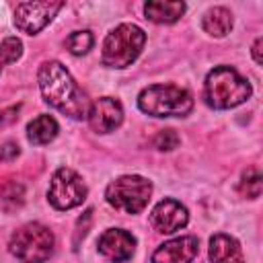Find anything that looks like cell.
Returning a JSON list of instances; mask_svg holds the SVG:
<instances>
[{"label": "cell", "mask_w": 263, "mask_h": 263, "mask_svg": "<svg viewBox=\"0 0 263 263\" xmlns=\"http://www.w3.org/2000/svg\"><path fill=\"white\" fill-rule=\"evenodd\" d=\"M64 6V2H21L14 8V25L27 35H37L41 29H45L51 18L58 14V10Z\"/></svg>", "instance_id": "8"}, {"label": "cell", "mask_w": 263, "mask_h": 263, "mask_svg": "<svg viewBox=\"0 0 263 263\" xmlns=\"http://www.w3.org/2000/svg\"><path fill=\"white\" fill-rule=\"evenodd\" d=\"M210 261L212 263H245L240 242L230 234H214L210 238Z\"/></svg>", "instance_id": "13"}, {"label": "cell", "mask_w": 263, "mask_h": 263, "mask_svg": "<svg viewBox=\"0 0 263 263\" xmlns=\"http://www.w3.org/2000/svg\"><path fill=\"white\" fill-rule=\"evenodd\" d=\"M251 82L230 66H216L208 72L203 82V99L212 109L238 107L251 97Z\"/></svg>", "instance_id": "2"}, {"label": "cell", "mask_w": 263, "mask_h": 263, "mask_svg": "<svg viewBox=\"0 0 263 263\" xmlns=\"http://www.w3.org/2000/svg\"><path fill=\"white\" fill-rule=\"evenodd\" d=\"M99 253L111 263H123L134 257L136 236L123 228H107L97 240Z\"/></svg>", "instance_id": "10"}, {"label": "cell", "mask_w": 263, "mask_h": 263, "mask_svg": "<svg viewBox=\"0 0 263 263\" xmlns=\"http://www.w3.org/2000/svg\"><path fill=\"white\" fill-rule=\"evenodd\" d=\"M179 142L181 140L175 134V129H162L154 138V148H158V150H173V148L179 146Z\"/></svg>", "instance_id": "20"}, {"label": "cell", "mask_w": 263, "mask_h": 263, "mask_svg": "<svg viewBox=\"0 0 263 263\" xmlns=\"http://www.w3.org/2000/svg\"><path fill=\"white\" fill-rule=\"evenodd\" d=\"M55 238L51 230L39 222H29L12 232L8 240L10 253L21 263H43L53 253Z\"/></svg>", "instance_id": "5"}, {"label": "cell", "mask_w": 263, "mask_h": 263, "mask_svg": "<svg viewBox=\"0 0 263 263\" xmlns=\"http://www.w3.org/2000/svg\"><path fill=\"white\" fill-rule=\"evenodd\" d=\"M58 132H60V125L51 115H39L27 123V138L31 144H37V146L49 144L58 136Z\"/></svg>", "instance_id": "16"}, {"label": "cell", "mask_w": 263, "mask_h": 263, "mask_svg": "<svg viewBox=\"0 0 263 263\" xmlns=\"http://www.w3.org/2000/svg\"><path fill=\"white\" fill-rule=\"evenodd\" d=\"M92 43H95V37H92L90 31H74V33L66 39V45H68L70 53H74V55L86 53V51L92 47Z\"/></svg>", "instance_id": "17"}, {"label": "cell", "mask_w": 263, "mask_h": 263, "mask_svg": "<svg viewBox=\"0 0 263 263\" xmlns=\"http://www.w3.org/2000/svg\"><path fill=\"white\" fill-rule=\"evenodd\" d=\"M39 90L43 95V101L58 109L62 115H68L70 119H86L90 101L82 92V88L76 84L72 74L55 60L43 62L37 72Z\"/></svg>", "instance_id": "1"}, {"label": "cell", "mask_w": 263, "mask_h": 263, "mask_svg": "<svg viewBox=\"0 0 263 263\" xmlns=\"http://www.w3.org/2000/svg\"><path fill=\"white\" fill-rule=\"evenodd\" d=\"M138 107L152 117H185L193 109V97L175 84H152L138 95Z\"/></svg>", "instance_id": "4"}, {"label": "cell", "mask_w": 263, "mask_h": 263, "mask_svg": "<svg viewBox=\"0 0 263 263\" xmlns=\"http://www.w3.org/2000/svg\"><path fill=\"white\" fill-rule=\"evenodd\" d=\"M189 222V212L187 208L173 199V197H166L162 201H158L152 212H150V224L156 232H162V234H173L181 228H185Z\"/></svg>", "instance_id": "9"}, {"label": "cell", "mask_w": 263, "mask_h": 263, "mask_svg": "<svg viewBox=\"0 0 263 263\" xmlns=\"http://www.w3.org/2000/svg\"><path fill=\"white\" fill-rule=\"evenodd\" d=\"M253 58H255V62H257V64H261V62H263V60H261V37L253 43Z\"/></svg>", "instance_id": "22"}, {"label": "cell", "mask_w": 263, "mask_h": 263, "mask_svg": "<svg viewBox=\"0 0 263 263\" xmlns=\"http://www.w3.org/2000/svg\"><path fill=\"white\" fill-rule=\"evenodd\" d=\"M240 191L247 197H253V199L259 197V193H261V175H259L257 168H251V171L245 173V177L240 181Z\"/></svg>", "instance_id": "19"}, {"label": "cell", "mask_w": 263, "mask_h": 263, "mask_svg": "<svg viewBox=\"0 0 263 263\" xmlns=\"http://www.w3.org/2000/svg\"><path fill=\"white\" fill-rule=\"evenodd\" d=\"M185 12V4L183 2H162V0H152L144 4V14L148 21L158 23V25H171L175 21H179Z\"/></svg>", "instance_id": "14"}, {"label": "cell", "mask_w": 263, "mask_h": 263, "mask_svg": "<svg viewBox=\"0 0 263 263\" xmlns=\"http://www.w3.org/2000/svg\"><path fill=\"white\" fill-rule=\"evenodd\" d=\"M199 253V240L195 236H177L162 242L152 253V263H191Z\"/></svg>", "instance_id": "12"}, {"label": "cell", "mask_w": 263, "mask_h": 263, "mask_svg": "<svg viewBox=\"0 0 263 263\" xmlns=\"http://www.w3.org/2000/svg\"><path fill=\"white\" fill-rule=\"evenodd\" d=\"M86 185L76 171L62 166L51 175L47 199L55 210H72L80 205L86 199Z\"/></svg>", "instance_id": "7"}, {"label": "cell", "mask_w": 263, "mask_h": 263, "mask_svg": "<svg viewBox=\"0 0 263 263\" xmlns=\"http://www.w3.org/2000/svg\"><path fill=\"white\" fill-rule=\"evenodd\" d=\"M152 195V183L140 175H123L111 181L105 189V199L111 208L123 214H140Z\"/></svg>", "instance_id": "6"}, {"label": "cell", "mask_w": 263, "mask_h": 263, "mask_svg": "<svg viewBox=\"0 0 263 263\" xmlns=\"http://www.w3.org/2000/svg\"><path fill=\"white\" fill-rule=\"evenodd\" d=\"M88 123L97 134H109L117 129L123 121V107L113 97H101L90 103L88 109Z\"/></svg>", "instance_id": "11"}, {"label": "cell", "mask_w": 263, "mask_h": 263, "mask_svg": "<svg viewBox=\"0 0 263 263\" xmlns=\"http://www.w3.org/2000/svg\"><path fill=\"white\" fill-rule=\"evenodd\" d=\"M144 43H146V33L138 25L121 23L111 33H107L103 41L101 62L107 68H117V70L127 68L138 60Z\"/></svg>", "instance_id": "3"}, {"label": "cell", "mask_w": 263, "mask_h": 263, "mask_svg": "<svg viewBox=\"0 0 263 263\" xmlns=\"http://www.w3.org/2000/svg\"><path fill=\"white\" fill-rule=\"evenodd\" d=\"M23 55V41L18 37H6L0 43V66L12 64Z\"/></svg>", "instance_id": "18"}, {"label": "cell", "mask_w": 263, "mask_h": 263, "mask_svg": "<svg viewBox=\"0 0 263 263\" xmlns=\"http://www.w3.org/2000/svg\"><path fill=\"white\" fill-rule=\"evenodd\" d=\"M18 146L16 144H12V142H8V144H4V148L0 150V160H10V158H14V156H18Z\"/></svg>", "instance_id": "21"}, {"label": "cell", "mask_w": 263, "mask_h": 263, "mask_svg": "<svg viewBox=\"0 0 263 263\" xmlns=\"http://www.w3.org/2000/svg\"><path fill=\"white\" fill-rule=\"evenodd\" d=\"M201 27L212 37H226L232 29V12L224 6H214L203 14Z\"/></svg>", "instance_id": "15"}]
</instances>
